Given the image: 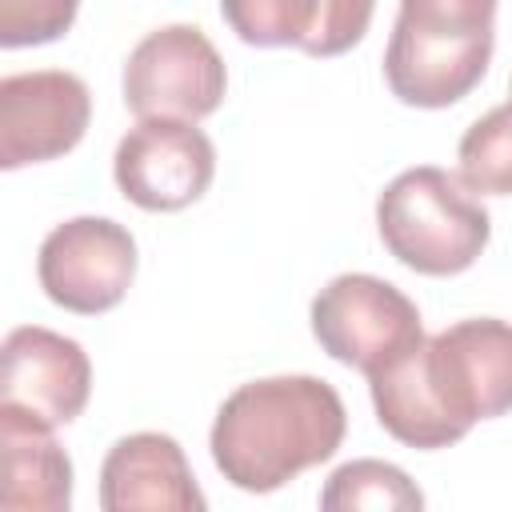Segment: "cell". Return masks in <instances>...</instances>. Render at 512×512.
I'll list each match as a JSON object with an SVG mask.
<instances>
[{
    "label": "cell",
    "mask_w": 512,
    "mask_h": 512,
    "mask_svg": "<svg viewBox=\"0 0 512 512\" xmlns=\"http://www.w3.org/2000/svg\"><path fill=\"white\" fill-rule=\"evenodd\" d=\"M376 228L404 268L420 276H456L480 260L492 236V216L460 176L436 164H416L380 192Z\"/></svg>",
    "instance_id": "cell-4"
},
{
    "label": "cell",
    "mask_w": 512,
    "mask_h": 512,
    "mask_svg": "<svg viewBox=\"0 0 512 512\" xmlns=\"http://www.w3.org/2000/svg\"><path fill=\"white\" fill-rule=\"evenodd\" d=\"M228 72L216 44L196 24H164L148 32L124 64V104L148 116L204 120L220 108Z\"/></svg>",
    "instance_id": "cell-6"
},
{
    "label": "cell",
    "mask_w": 512,
    "mask_h": 512,
    "mask_svg": "<svg viewBox=\"0 0 512 512\" xmlns=\"http://www.w3.org/2000/svg\"><path fill=\"white\" fill-rule=\"evenodd\" d=\"M380 428L408 448H448L476 420L512 412V324L456 320L368 376Z\"/></svg>",
    "instance_id": "cell-1"
},
{
    "label": "cell",
    "mask_w": 512,
    "mask_h": 512,
    "mask_svg": "<svg viewBox=\"0 0 512 512\" xmlns=\"http://www.w3.org/2000/svg\"><path fill=\"white\" fill-rule=\"evenodd\" d=\"M40 288L52 304L76 316L116 308L136 276V240L108 216H72L56 224L36 256Z\"/></svg>",
    "instance_id": "cell-7"
},
{
    "label": "cell",
    "mask_w": 512,
    "mask_h": 512,
    "mask_svg": "<svg viewBox=\"0 0 512 512\" xmlns=\"http://www.w3.org/2000/svg\"><path fill=\"white\" fill-rule=\"evenodd\" d=\"M0 504L8 512H68L72 460L52 428L0 404Z\"/></svg>",
    "instance_id": "cell-12"
},
{
    "label": "cell",
    "mask_w": 512,
    "mask_h": 512,
    "mask_svg": "<svg viewBox=\"0 0 512 512\" xmlns=\"http://www.w3.org/2000/svg\"><path fill=\"white\" fill-rule=\"evenodd\" d=\"M92 120V92L76 72L36 68L0 80V168L44 164L72 152Z\"/></svg>",
    "instance_id": "cell-9"
},
{
    "label": "cell",
    "mask_w": 512,
    "mask_h": 512,
    "mask_svg": "<svg viewBox=\"0 0 512 512\" xmlns=\"http://www.w3.org/2000/svg\"><path fill=\"white\" fill-rule=\"evenodd\" d=\"M320 0H220L228 28L256 48H300L316 28Z\"/></svg>",
    "instance_id": "cell-15"
},
{
    "label": "cell",
    "mask_w": 512,
    "mask_h": 512,
    "mask_svg": "<svg viewBox=\"0 0 512 512\" xmlns=\"http://www.w3.org/2000/svg\"><path fill=\"white\" fill-rule=\"evenodd\" d=\"M500 0H400L384 48V80L400 104L448 108L488 72Z\"/></svg>",
    "instance_id": "cell-3"
},
{
    "label": "cell",
    "mask_w": 512,
    "mask_h": 512,
    "mask_svg": "<svg viewBox=\"0 0 512 512\" xmlns=\"http://www.w3.org/2000/svg\"><path fill=\"white\" fill-rule=\"evenodd\" d=\"M348 432L340 392L320 376L240 384L212 420V464L240 492H276L336 456Z\"/></svg>",
    "instance_id": "cell-2"
},
{
    "label": "cell",
    "mask_w": 512,
    "mask_h": 512,
    "mask_svg": "<svg viewBox=\"0 0 512 512\" xmlns=\"http://www.w3.org/2000/svg\"><path fill=\"white\" fill-rule=\"evenodd\" d=\"M312 336L320 348L364 376L424 340L420 308L372 272L332 276L312 300Z\"/></svg>",
    "instance_id": "cell-5"
},
{
    "label": "cell",
    "mask_w": 512,
    "mask_h": 512,
    "mask_svg": "<svg viewBox=\"0 0 512 512\" xmlns=\"http://www.w3.org/2000/svg\"><path fill=\"white\" fill-rule=\"evenodd\" d=\"M76 12L80 0H0V44H52L72 28Z\"/></svg>",
    "instance_id": "cell-16"
},
{
    "label": "cell",
    "mask_w": 512,
    "mask_h": 512,
    "mask_svg": "<svg viewBox=\"0 0 512 512\" xmlns=\"http://www.w3.org/2000/svg\"><path fill=\"white\" fill-rule=\"evenodd\" d=\"M320 508L324 512H340V508H424V492L396 464L348 460L328 476V484L320 492Z\"/></svg>",
    "instance_id": "cell-14"
},
{
    "label": "cell",
    "mask_w": 512,
    "mask_h": 512,
    "mask_svg": "<svg viewBox=\"0 0 512 512\" xmlns=\"http://www.w3.org/2000/svg\"><path fill=\"white\" fill-rule=\"evenodd\" d=\"M112 176L136 208L180 212L208 192L216 176V148L192 120L148 116L116 144Z\"/></svg>",
    "instance_id": "cell-8"
},
{
    "label": "cell",
    "mask_w": 512,
    "mask_h": 512,
    "mask_svg": "<svg viewBox=\"0 0 512 512\" xmlns=\"http://www.w3.org/2000/svg\"><path fill=\"white\" fill-rule=\"evenodd\" d=\"M372 12H376V0H320L316 28H312L304 52L320 56V60L348 52L352 44L364 40V32L372 24Z\"/></svg>",
    "instance_id": "cell-17"
},
{
    "label": "cell",
    "mask_w": 512,
    "mask_h": 512,
    "mask_svg": "<svg viewBox=\"0 0 512 512\" xmlns=\"http://www.w3.org/2000/svg\"><path fill=\"white\" fill-rule=\"evenodd\" d=\"M456 176L468 192L512 196V100L484 112L456 148Z\"/></svg>",
    "instance_id": "cell-13"
},
{
    "label": "cell",
    "mask_w": 512,
    "mask_h": 512,
    "mask_svg": "<svg viewBox=\"0 0 512 512\" xmlns=\"http://www.w3.org/2000/svg\"><path fill=\"white\" fill-rule=\"evenodd\" d=\"M0 364V404L20 408L48 428L72 424L84 412L92 392V364L72 336L40 324L12 328L4 336Z\"/></svg>",
    "instance_id": "cell-10"
},
{
    "label": "cell",
    "mask_w": 512,
    "mask_h": 512,
    "mask_svg": "<svg viewBox=\"0 0 512 512\" xmlns=\"http://www.w3.org/2000/svg\"><path fill=\"white\" fill-rule=\"evenodd\" d=\"M100 508L104 512H200L204 492L188 468L184 448L164 432L120 436L100 464Z\"/></svg>",
    "instance_id": "cell-11"
}]
</instances>
